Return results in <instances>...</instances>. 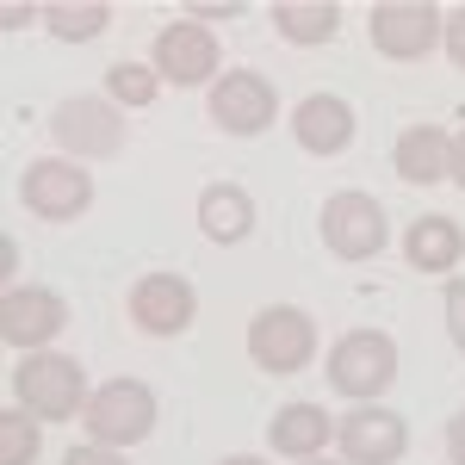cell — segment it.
I'll list each match as a JSON object with an SVG mask.
<instances>
[{
	"label": "cell",
	"instance_id": "f546056e",
	"mask_svg": "<svg viewBox=\"0 0 465 465\" xmlns=\"http://www.w3.org/2000/svg\"><path fill=\"white\" fill-rule=\"evenodd\" d=\"M223 465H267V460H254V453H230Z\"/></svg>",
	"mask_w": 465,
	"mask_h": 465
},
{
	"label": "cell",
	"instance_id": "83f0119b",
	"mask_svg": "<svg viewBox=\"0 0 465 465\" xmlns=\"http://www.w3.org/2000/svg\"><path fill=\"white\" fill-rule=\"evenodd\" d=\"M447 460L465 465V410H460V416H447Z\"/></svg>",
	"mask_w": 465,
	"mask_h": 465
},
{
	"label": "cell",
	"instance_id": "4316f807",
	"mask_svg": "<svg viewBox=\"0 0 465 465\" xmlns=\"http://www.w3.org/2000/svg\"><path fill=\"white\" fill-rule=\"evenodd\" d=\"M186 13H193V25H205V19H236L242 0H186Z\"/></svg>",
	"mask_w": 465,
	"mask_h": 465
},
{
	"label": "cell",
	"instance_id": "9c48e42d",
	"mask_svg": "<svg viewBox=\"0 0 465 465\" xmlns=\"http://www.w3.org/2000/svg\"><path fill=\"white\" fill-rule=\"evenodd\" d=\"M366 19H372V50L391 56V63H422L440 44V25H447V13L429 0H379Z\"/></svg>",
	"mask_w": 465,
	"mask_h": 465
},
{
	"label": "cell",
	"instance_id": "d6986e66",
	"mask_svg": "<svg viewBox=\"0 0 465 465\" xmlns=\"http://www.w3.org/2000/svg\"><path fill=\"white\" fill-rule=\"evenodd\" d=\"M267 19H273V32L286 37V44H329V37L341 32V6L335 0H273L267 6Z\"/></svg>",
	"mask_w": 465,
	"mask_h": 465
},
{
	"label": "cell",
	"instance_id": "4dcf8cb0",
	"mask_svg": "<svg viewBox=\"0 0 465 465\" xmlns=\"http://www.w3.org/2000/svg\"><path fill=\"white\" fill-rule=\"evenodd\" d=\"M304 465H329V460H304Z\"/></svg>",
	"mask_w": 465,
	"mask_h": 465
},
{
	"label": "cell",
	"instance_id": "f1b7e54d",
	"mask_svg": "<svg viewBox=\"0 0 465 465\" xmlns=\"http://www.w3.org/2000/svg\"><path fill=\"white\" fill-rule=\"evenodd\" d=\"M453 186H465V131H453Z\"/></svg>",
	"mask_w": 465,
	"mask_h": 465
},
{
	"label": "cell",
	"instance_id": "ba28073f",
	"mask_svg": "<svg viewBox=\"0 0 465 465\" xmlns=\"http://www.w3.org/2000/svg\"><path fill=\"white\" fill-rule=\"evenodd\" d=\"M205 112H212V124L223 131V137H261V131L280 118V94H273L267 74L230 69V74H217V81H212Z\"/></svg>",
	"mask_w": 465,
	"mask_h": 465
},
{
	"label": "cell",
	"instance_id": "e0dca14e",
	"mask_svg": "<svg viewBox=\"0 0 465 465\" xmlns=\"http://www.w3.org/2000/svg\"><path fill=\"white\" fill-rule=\"evenodd\" d=\"M335 440V416L322 403H286L273 422H267V447L280 460H322V447Z\"/></svg>",
	"mask_w": 465,
	"mask_h": 465
},
{
	"label": "cell",
	"instance_id": "8fae6325",
	"mask_svg": "<svg viewBox=\"0 0 465 465\" xmlns=\"http://www.w3.org/2000/svg\"><path fill=\"white\" fill-rule=\"evenodd\" d=\"M149 69L162 74L168 87H205V81H217V69H223L217 32L212 25H193V19L162 25L155 32V50H149Z\"/></svg>",
	"mask_w": 465,
	"mask_h": 465
},
{
	"label": "cell",
	"instance_id": "d4e9b609",
	"mask_svg": "<svg viewBox=\"0 0 465 465\" xmlns=\"http://www.w3.org/2000/svg\"><path fill=\"white\" fill-rule=\"evenodd\" d=\"M0 25H6V32H25V25H44V6H32V0H6V6H0Z\"/></svg>",
	"mask_w": 465,
	"mask_h": 465
},
{
	"label": "cell",
	"instance_id": "52a82bcc",
	"mask_svg": "<svg viewBox=\"0 0 465 465\" xmlns=\"http://www.w3.org/2000/svg\"><path fill=\"white\" fill-rule=\"evenodd\" d=\"M249 360L261 372H304L317 360V322L298 304H267L249 317Z\"/></svg>",
	"mask_w": 465,
	"mask_h": 465
},
{
	"label": "cell",
	"instance_id": "ffe728a7",
	"mask_svg": "<svg viewBox=\"0 0 465 465\" xmlns=\"http://www.w3.org/2000/svg\"><path fill=\"white\" fill-rule=\"evenodd\" d=\"M112 25V0H50L44 6V32L63 44H94Z\"/></svg>",
	"mask_w": 465,
	"mask_h": 465
},
{
	"label": "cell",
	"instance_id": "484cf974",
	"mask_svg": "<svg viewBox=\"0 0 465 465\" xmlns=\"http://www.w3.org/2000/svg\"><path fill=\"white\" fill-rule=\"evenodd\" d=\"M63 465H124L118 447H100V440H87V447H69V460Z\"/></svg>",
	"mask_w": 465,
	"mask_h": 465
},
{
	"label": "cell",
	"instance_id": "5bb4252c",
	"mask_svg": "<svg viewBox=\"0 0 465 465\" xmlns=\"http://www.w3.org/2000/svg\"><path fill=\"white\" fill-rule=\"evenodd\" d=\"M292 137L304 155H341L354 143V106L341 94H304L292 106Z\"/></svg>",
	"mask_w": 465,
	"mask_h": 465
},
{
	"label": "cell",
	"instance_id": "5b68a950",
	"mask_svg": "<svg viewBox=\"0 0 465 465\" xmlns=\"http://www.w3.org/2000/svg\"><path fill=\"white\" fill-rule=\"evenodd\" d=\"M322 249L335 261H372V254L391 242V223H385V205L372 193H329L317 212Z\"/></svg>",
	"mask_w": 465,
	"mask_h": 465
},
{
	"label": "cell",
	"instance_id": "6da1fadb",
	"mask_svg": "<svg viewBox=\"0 0 465 465\" xmlns=\"http://www.w3.org/2000/svg\"><path fill=\"white\" fill-rule=\"evenodd\" d=\"M87 366L74 354H56V348H44V354H25L13 366V403L19 410H32L37 422H69L87 410Z\"/></svg>",
	"mask_w": 465,
	"mask_h": 465
},
{
	"label": "cell",
	"instance_id": "7402d4cb",
	"mask_svg": "<svg viewBox=\"0 0 465 465\" xmlns=\"http://www.w3.org/2000/svg\"><path fill=\"white\" fill-rule=\"evenodd\" d=\"M37 453H44V429H37L32 410H6L0 416V465H37Z\"/></svg>",
	"mask_w": 465,
	"mask_h": 465
},
{
	"label": "cell",
	"instance_id": "7c38bea8",
	"mask_svg": "<svg viewBox=\"0 0 465 465\" xmlns=\"http://www.w3.org/2000/svg\"><path fill=\"white\" fill-rule=\"evenodd\" d=\"M335 447H341V465H397L410 447V422L385 403H354L335 422Z\"/></svg>",
	"mask_w": 465,
	"mask_h": 465
},
{
	"label": "cell",
	"instance_id": "ac0fdd59",
	"mask_svg": "<svg viewBox=\"0 0 465 465\" xmlns=\"http://www.w3.org/2000/svg\"><path fill=\"white\" fill-rule=\"evenodd\" d=\"M403 261H410L416 273H453L465 261V230L440 212L416 217V223L403 230Z\"/></svg>",
	"mask_w": 465,
	"mask_h": 465
},
{
	"label": "cell",
	"instance_id": "44dd1931",
	"mask_svg": "<svg viewBox=\"0 0 465 465\" xmlns=\"http://www.w3.org/2000/svg\"><path fill=\"white\" fill-rule=\"evenodd\" d=\"M106 100L124 112H149L162 100V74L149 69V63H112L106 69Z\"/></svg>",
	"mask_w": 465,
	"mask_h": 465
},
{
	"label": "cell",
	"instance_id": "8992f818",
	"mask_svg": "<svg viewBox=\"0 0 465 465\" xmlns=\"http://www.w3.org/2000/svg\"><path fill=\"white\" fill-rule=\"evenodd\" d=\"M19 199L44 223H74V217H87V205H94V174L81 162H69V155H37V162H25Z\"/></svg>",
	"mask_w": 465,
	"mask_h": 465
},
{
	"label": "cell",
	"instance_id": "277c9868",
	"mask_svg": "<svg viewBox=\"0 0 465 465\" xmlns=\"http://www.w3.org/2000/svg\"><path fill=\"white\" fill-rule=\"evenodd\" d=\"M155 391H149L143 379H106V385H94L87 397V410H81V422H87V440H100V447H137L155 434Z\"/></svg>",
	"mask_w": 465,
	"mask_h": 465
},
{
	"label": "cell",
	"instance_id": "7a4b0ae2",
	"mask_svg": "<svg viewBox=\"0 0 465 465\" xmlns=\"http://www.w3.org/2000/svg\"><path fill=\"white\" fill-rule=\"evenodd\" d=\"M50 137L69 162H112L131 143V124H124V106H112L106 94H74L50 112Z\"/></svg>",
	"mask_w": 465,
	"mask_h": 465
},
{
	"label": "cell",
	"instance_id": "cb8c5ba5",
	"mask_svg": "<svg viewBox=\"0 0 465 465\" xmlns=\"http://www.w3.org/2000/svg\"><path fill=\"white\" fill-rule=\"evenodd\" d=\"M440 50H447V63H453V69H465V6L447 13V25H440Z\"/></svg>",
	"mask_w": 465,
	"mask_h": 465
},
{
	"label": "cell",
	"instance_id": "603a6c76",
	"mask_svg": "<svg viewBox=\"0 0 465 465\" xmlns=\"http://www.w3.org/2000/svg\"><path fill=\"white\" fill-rule=\"evenodd\" d=\"M440 311H447V335H453V348L465 354V280H447V292H440Z\"/></svg>",
	"mask_w": 465,
	"mask_h": 465
},
{
	"label": "cell",
	"instance_id": "30bf717a",
	"mask_svg": "<svg viewBox=\"0 0 465 465\" xmlns=\"http://www.w3.org/2000/svg\"><path fill=\"white\" fill-rule=\"evenodd\" d=\"M63 322H69V304L50 286H6L0 298V341L13 354H44L63 335Z\"/></svg>",
	"mask_w": 465,
	"mask_h": 465
},
{
	"label": "cell",
	"instance_id": "2e32d148",
	"mask_svg": "<svg viewBox=\"0 0 465 465\" xmlns=\"http://www.w3.org/2000/svg\"><path fill=\"white\" fill-rule=\"evenodd\" d=\"M391 168H397V180H410V186H440V180H453V131H447V124H410L391 149Z\"/></svg>",
	"mask_w": 465,
	"mask_h": 465
},
{
	"label": "cell",
	"instance_id": "3957f363",
	"mask_svg": "<svg viewBox=\"0 0 465 465\" xmlns=\"http://www.w3.org/2000/svg\"><path fill=\"white\" fill-rule=\"evenodd\" d=\"M329 385L354 403H379L397 385V341L385 329H348L335 348H329Z\"/></svg>",
	"mask_w": 465,
	"mask_h": 465
},
{
	"label": "cell",
	"instance_id": "9a60e30c",
	"mask_svg": "<svg viewBox=\"0 0 465 465\" xmlns=\"http://www.w3.org/2000/svg\"><path fill=\"white\" fill-rule=\"evenodd\" d=\"M254 193L242 180H212L205 193H199V230H205V242L217 249H236V242H249L254 236Z\"/></svg>",
	"mask_w": 465,
	"mask_h": 465
},
{
	"label": "cell",
	"instance_id": "4fadbf2b",
	"mask_svg": "<svg viewBox=\"0 0 465 465\" xmlns=\"http://www.w3.org/2000/svg\"><path fill=\"white\" fill-rule=\"evenodd\" d=\"M124 311H131V322L143 329V335H186L193 329V317H199V292H193V280H180V273H143L137 286H131V298H124Z\"/></svg>",
	"mask_w": 465,
	"mask_h": 465
}]
</instances>
